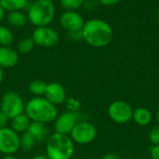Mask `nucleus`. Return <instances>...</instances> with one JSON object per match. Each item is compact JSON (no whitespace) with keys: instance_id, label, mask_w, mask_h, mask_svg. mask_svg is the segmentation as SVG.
<instances>
[{"instance_id":"nucleus-1","label":"nucleus","mask_w":159,"mask_h":159,"mask_svg":"<svg viewBox=\"0 0 159 159\" xmlns=\"http://www.w3.org/2000/svg\"><path fill=\"white\" fill-rule=\"evenodd\" d=\"M83 40L94 48H102L111 43L114 37L113 28L101 19H90L82 28Z\"/></svg>"},{"instance_id":"nucleus-2","label":"nucleus","mask_w":159,"mask_h":159,"mask_svg":"<svg viewBox=\"0 0 159 159\" xmlns=\"http://www.w3.org/2000/svg\"><path fill=\"white\" fill-rule=\"evenodd\" d=\"M25 114L32 122L48 124L58 116V110L44 97H34L25 104Z\"/></svg>"},{"instance_id":"nucleus-3","label":"nucleus","mask_w":159,"mask_h":159,"mask_svg":"<svg viewBox=\"0 0 159 159\" xmlns=\"http://www.w3.org/2000/svg\"><path fill=\"white\" fill-rule=\"evenodd\" d=\"M46 142V156L49 159H70L75 153V142L68 135L54 132Z\"/></svg>"},{"instance_id":"nucleus-4","label":"nucleus","mask_w":159,"mask_h":159,"mask_svg":"<svg viewBox=\"0 0 159 159\" xmlns=\"http://www.w3.org/2000/svg\"><path fill=\"white\" fill-rule=\"evenodd\" d=\"M55 5L51 0H35L29 7L27 18L36 27L48 26L54 19Z\"/></svg>"},{"instance_id":"nucleus-5","label":"nucleus","mask_w":159,"mask_h":159,"mask_svg":"<svg viewBox=\"0 0 159 159\" xmlns=\"http://www.w3.org/2000/svg\"><path fill=\"white\" fill-rule=\"evenodd\" d=\"M25 104L22 97L14 91H8L4 94L0 102V111L3 112L9 120L23 113Z\"/></svg>"},{"instance_id":"nucleus-6","label":"nucleus","mask_w":159,"mask_h":159,"mask_svg":"<svg viewBox=\"0 0 159 159\" xmlns=\"http://www.w3.org/2000/svg\"><path fill=\"white\" fill-rule=\"evenodd\" d=\"M70 137L75 143L81 145L89 144L96 139L97 129L91 123L88 121H80L70 133Z\"/></svg>"},{"instance_id":"nucleus-7","label":"nucleus","mask_w":159,"mask_h":159,"mask_svg":"<svg viewBox=\"0 0 159 159\" xmlns=\"http://www.w3.org/2000/svg\"><path fill=\"white\" fill-rule=\"evenodd\" d=\"M133 112L132 107L122 100L114 101L108 108V115L111 120L120 125L129 123L133 118Z\"/></svg>"},{"instance_id":"nucleus-8","label":"nucleus","mask_w":159,"mask_h":159,"mask_svg":"<svg viewBox=\"0 0 159 159\" xmlns=\"http://www.w3.org/2000/svg\"><path fill=\"white\" fill-rule=\"evenodd\" d=\"M20 149V136L11 127L0 129V153L13 156Z\"/></svg>"},{"instance_id":"nucleus-9","label":"nucleus","mask_w":159,"mask_h":159,"mask_svg":"<svg viewBox=\"0 0 159 159\" xmlns=\"http://www.w3.org/2000/svg\"><path fill=\"white\" fill-rule=\"evenodd\" d=\"M34 44L39 47L51 48L56 46L60 41V36L56 30L51 27H36L32 35Z\"/></svg>"},{"instance_id":"nucleus-10","label":"nucleus","mask_w":159,"mask_h":159,"mask_svg":"<svg viewBox=\"0 0 159 159\" xmlns=\"http://www.w3.org/2000/svg\"><path fill=\"white\" fill-rule=\"evenodd\" d=\"M80 122V113L73 112H65L58 115L54 121V129L55 132L69 135L75 125Z\"/></svg>"},{"instance_id":"nucleus-11","label":"nucleus","mask_w":159,"mask_h":159,"mask_svg":"<svg viewBox=\"0 0 159 159\" xmlns=\"http://www.w3.org/2000/svg\"><path fill=\"white\" fill-rule=\"evenodd\" d=\"M60 22L62 28L68 31L69 33L75 31H81L85 24L83 17L78 12L69 10H66L61 14Z\"/></svg>"},{"instance_id":"nucleus-12","label":"nucleus","mask_w":159,"mask_h":159,"mask_svg":"<svg viewBox=\"0 0 159 159\" xmlns=\"http://www.w3.org/2000/svg\"><path fill=\"white\" fill-rule=\"evenodd\" d=\"M44 97L48 99L53 105L57 106L65 102L67 96H66V91L64 87L61 83L52 82L47 84Z\"/></svg>"},{"instance_id":"nucleus-13","label":"nucleus","mask_w":159,"mask_h":159,"mask_svg":"<svg viewBox=\"0 0 159 159\" xmlns=\"http://www.w3.org/2000/svg\"><path fill=\"white\" fill-rule=\"evenodd\" d=\"M19 62L18 52L10 47L0 46V67L12 68Z\"/></svg>"},{"instance_id":"nucleus-14","label":"nucleus","mask_w":159,"mask_h":159,"mask_svg":"<svg viewBox=\"0 0 159 159\" xmlns=\"http://www.w3.org/2000/svg\"><path fill=\"white\" fill-rule=\"evenodd\" d=\"M28 131L34 136L36 142H40V143L47 142L50 135L47 125L43 124V123L31 122Z\"/></svg>"},{"instance_id":"nucleus-15","label":"nucleus","mask_w":159,"mask_h":159,"mask_svg":"<svg viewBox=\"0 0 159 159\" xmlns=\"http://www.w3.org/2000/svg\"><path fill=\"white\" fill-rule=\"evenodd\" d=\"M31 120L25 113H21L13 119H11V128L16 133H24L28 131V128L31 125Z\"/></svg>"},{"instance_id":"nucleus-16","label":"nucleus","mask_w":159,"mask_h":159,"mask_svg":"<svg viewBox=\"0 0 159 159\" xmlns=\"http://www.w3.org/2000/svg\"><path fill=\"white\" fill-rule=\"evenodd\" d=\"M135 123L139 126H148L152 121V113L146 108H138L133 112V118Z\"/></svg>"},{"instance_id":"nucleus-17","label":"nucleus","mask_w":159,"mask_h":159,"mask_svg":"<svg viewBox=\"0 0 159 159\" xmlns=\"http://www.w3.org/2000/svg\"><path fill=\"white\" fill-rule=\"evenodd\" d=\"M27 21H28L27 16L21 10L11 11L7 15V22H9L10 25L15 27L23 26L27 22Z\"/></svg>"},{"instance_id":"nucleus-18","label":"nucleus","mask_w":159,"mask_h":159,"mask_svg":"<svg viewBox=\"0 0 159 159\" xmlns=\"http://www.w3.org/2000/svg\"><path fill=\"white\" fill-rule=\"evenodd\" d=\"M0 4L4 10L11 12L22 9L27 4V0H0Z\"/></svg>"},{"instance_id":"nucleus-19","label":"nucleus","mask_w":159,"mask_h":159,"mask_svg":"<svg viewBox=\"0 0 159 159\" xmlns=\"http://www.w3.org/2000/svg\"><path fill=\"white\" fill-rule=\"evenodd\" d=\"M35 143V139L29 131H26L22 133L21 136H20V149H22L25 152L32 150L34 147Z\"/></svg>"},{"instance_id":"nucleus-20","label":"nucleus","mask_w":159,"mask_h":159,"mask_svg":"<svg viewBox=\"0 0 159 159\" xmlns=\"http://www.w3.org/2000/svg\"><path fill=\"white\" fill-rule=\"evenodd\" d=\"M47 84L48 83L42 80H34V81L30 82L29 91L31 94H33L35 97H42L45 95Z\"/></svg>"},{"instance_id":"nucleus-21","label":"nucleus","mask_w":159,"mask_h":159,"mask_svg":"<svg viewBox=\"0 0 159 159\" xmlns=\"http://www.w3.org/2000/svg\"><path fill=\"white\" fill-rule=\"evenodd\" d=\"M13 39L12 31L6 26H0V46L8 47L13 42Z\"/></svg>"},{"instance_id":"nucleus-22","label":"nucleus","mask_w":159,"mask_h":159,"mask_svg":"<svg viewBox=\"0 0 159 159\" xmlns=\"http://www.w3.org/2000/svg\"><path fill=\"white\" fill-rule=\"evenodd\" d=\"M34 45L35 44H34V40L32 39V37H26V38L21 39L19 42L17 49L20 54H27L33 51Z\"/></svg>"},{"instance_id":"nucleus-23","label":"nucleus","mask_w":159,"mask_h":159,"mask_svg":"<svg viewBox=\"0 0 159 159\" xmlns=\"http://www.w3.org/2000/svg\"><path fill=\"white\" fill-rule=\"evenodd\" d=\"M85 0H61V7L69 11H75L83 7Z\"/></svg>"},{"instance_id":"nucleus-24","label":"nucleus","mask_w":159,"mask_h":159,"mask_svg":"<svg viewBox=\"0 0 159 159\" xmlns=\"http://www.w3.org/2000/svg\"><path fill=\"white\" fill-rule=\"evenodd\" d=\"M67 108H68V112H78V110L81 107V102L74 97H69L66 98L65 100Z\"/></svg>"},{"instance_id":"nucleus-25","label":"nucleus","mask_w":159,"mask_h":159,"mask_svg":"<svg viewBox=\"0 0 159 159\" xmlns=\"http://www.w3.org/2000/svg\"><path fill=\"white\" fill-rule=\"evenodd\" d=\"M149 141L153 145H159V126L154 127L150 130Z\"/></svg>"},{"instance_id":"nucleus-26","label":"nucleus","mask_w":159,"mask_h":159,"mask_svg":"<svg viewBox=\"0 0 159 159\" xmlns=\"http://www.w3.org/2000/svg\"><path fill=\"white\" fill-rule=\"evenodd\" d=\"M98 6H99L98 0H85V3L83 5V7L87 10H94L98 7Z\"/></svg>"},{"instance_id":"nucleus-27","label":"nucleus","mask_w":159,"mask_h":159,"mask_svg":"<svg viewBox=\"0 0 159 159\" xmlns=\"http://www.w3.org/2000/svg\"><path fill=\"white\" fill-rule=\"evenodd\" d=\"M69 37L72 40L74 41H80L83 40V34H82V30L81 31H75V32H70L69 33Z\"/></svg>"},{"instance_id":"nucleus-28","label":"nucleus","mask_w":159,"mask_h":159,"mask_svg":"<svg viewBox=\"0 0 159 159\" xmlns=\"http://www.w3.org/2000/svg\"><path fill=\"white\" fill-rule=\"evenodd\" d=\"M8 117L3 112L0 111V129L1 128H5L7 127V124H8Z\"/></svg>"},{"instance_id":"nucleus-29","label":"nucleus","mask_w":159,"mask_h":159,"mask_svg":"<svg viewBox=\"0 0 159 159\" xmlns=\"http://www.w3.org/2000/svg\"><path fill=\"white\" fill-rule=\"evenodd\" d=\"M99 4L104 7H111V6H115L117 3L120 2V0H98Z\"/></svg>"},{"instance_id":"nucleus-30","label":"nucleus","mask_w":159,"mask_h":159,"mask_svg":"<svg viewBox=\"0 0 159 159\" xmlns=\"http://www.w3.org/2000/svg\"><path fill=\"white\" fill-rule=\"evenodd\" d=\"M151 158L159 159V145H154L151 149Z\"/></svg>"},{"instance_id":"nucleus-31","label":"nucleus","mask_w":159,"mask_h":159,"mask_svg":"<svg viewBox=\"0 0 159 159\" xmlns=\"http://www.w3.org/2000/svg\"><path fill=\"white\" fill-rule=\"evenodd\" d=\"M102 159H120V157L115 154H107L102 157Z\"/></svg>"},{"instance_id":"nucleus-32","label":"nucleus","mask_w":159,"mask_h":159,"mask_svg":"<svg viewBox=\"0 0 159 159\" xmlns=\"http://www.w3.org/2000/svg\"><path fill=\"white\" fill-rule=\"evenodd\" d=\"M32 159H49L47 156L45 155H37V156H34Z\"/></svg>"},{"instance_id":"nucleus-33","label":"nucleus","mask_w":159,"mask_h":159,"mask_svg":"<svg viewBox=\"0 0 159 159\" xmlns=\"http://www.w3.org/2000/svg\"><path fill=\"white\" fill-rule=\"evenodd\" d=\"M4 15H5V10L4 8L2 7L1 4H0V22H2L3 18H4Z\"/></svg>"},{"instance_id":"nucleus-34","label":"nucleus","mask_w":159,"mask_h":159,"mask_svg":"<svg viewBox=\"0 0 159 159\" xmlns=\"http://www.w3.org/2000/svg\"><path fill=\"white\" fill-rule=\"evenodd\" d=\"M3 80H4V70H3V68L0 67V85L3 82Z\"/></svg>"},{"instance_id":"nucleus-35","label":"nucleus","mask_w":159,"mask_h":159,"mask_svg":"<svg viewBox=\"0 0 159 159\" xmlns=\"http://www.w3.org/2000/svg\"><path fill=\"white\" fill-rule=\"evenodd\" d=\"M2 159H16L13 156H5Z\"/></svg>"},{"instance_id":"nucleus-36","label":"nucleus","mask_w":159,"mask_h":159,"mask_svg":"<svg viewBox=\"0 0 159 159\" xmlns=\"http://www.w3.org/2000/svg\"><path fill=\"white\" fill-rule=\"evenodd\" d=\"M156 118H157V123L159 124V109L157 110V114H156Z\"/></svg>"},{"instance_id":"nucleus-37","label":"nucleus","mask_w":159,"mask_h":159,"mask_svg":"<svg viewBox=\"0 0 159 159\" xmlns=\"http://www.w3.org/2000/svg\"><path fill=\"white\" fill-rule=\"evenodd\" d=\"M157 20H158V22H159V9H158V11H157Z\"/></svg>"}]
</instances>
